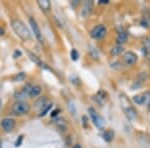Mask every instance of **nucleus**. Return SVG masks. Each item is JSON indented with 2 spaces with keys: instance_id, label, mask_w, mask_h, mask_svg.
Listing matches in <instances>:
<instances>
[{
  "instance_id": "9d476101",
  "label": "nucleus",
  "mask_w": 150,
  "mask_h": 148,
  "mask_svg": "<svg viewBox=\"0 0 150 148\" xmlns=\"http://www.w3.org/2000/svg\"><path fill=\"white\" fill-rule=\"evenodd\" d=\"M95 97H96V101H97L100 105H102V104L106 101V99H107V94H106L105 91L100 90V91H98V93L96 94Z\"/></svg>"
},
{
  "instance_id": "4be33fe9",
  "label": "nucleus",
  "mask_w": 150,
  "mask_h": 148,
  "mask_svg": "<svg viewBox=\"0 0 150 148\" xmlns=\"http://www.w3.org/2000/svg\"><path fill=\"white\" fill-rule=\"evenodd\" d=\"M149 56H150V51H149Z\"/></svg>"
},
{
  "instance_id": "6ab92c4d",
  "label": "nucleus",
  "mask_w": 150,
  "mask_h": 148,
  "mask_svg": "<svg viewBox=\"0 0 150 148\" xmlns=\"http://www.w3.org/2000/svg\"><path fill=\"white\" fill-rule=\"evenodd\" d=\"M24 78H25V74H24V73H19L17 76L15 77V80H16V81H22Z\"/></svg>"
},
{
  "instance_id": "2eb2a0df",
  "label": "nucleus",
  "mask_w": 150,
  "mask_h": 148,
  "mask_svg": "<svg viewBox=\"0 0 150 148\" xmlns=\"http://www.w3.org/2000/svg\"><path fill=\"white\" fill-rule=\"evenodd\" d=\"M133 101H134L136 104L138 105H143L145 104V97H144V94H139V95H135L133 97Z\"/></svg>"
},
{
  "instance_id": "7ed1b4c3",
  "label": "nucleus",
  "mask_w": 150,
  "mask_h": 148,
  "mask_svg": "<svg viewBox=\"0 0 150 148\" xmlns=\"http://www.w3.org/2000/svg\"><path fill=\"white\" fill-rule=\"evenodd\" d=\"M106 32H107V29L104 25L100 24V25H97L95 26L92 30H91L90 34H91V37L94 38V39H101L105 36Z\"/></svg>"
},
{
  "instance_id": "f257e3e1",
  "label": "nucleus",
  "mask_w": 150,
  "mask_h": 148,
  "mask_svg": "<svg viewBox=\"0 0 150 148\" xmlns=\"http://www.w3.org/2000/svg\"><path fill=\"white\" fill-rule=\"evenodd\" d=\"M11 26L15 33L19 37H21L24 40H29L31 38V33L29 31L27 26L24 24L22 21L18 20V19H14L11 22Z\"/></svg>"
},
{
  "instance_id": "f03ea898",
  "label": "nucleus",
  "mask_w": 150,
  "mask_h": 148,
  "mask_svg": "<svg viewBox=\"0 0 150 148\" xmlns=\"http://www.w3.org/2000/svg\"><path fill=\"white\" fill-rule=\"evenodd\" d=\"M30 110V105L25 102V101H17L13 104L11 109V112L13 115L16 116H22L27 114Z\"/></svg>"
},
{
  "instance_id": "423d86ee",
  "label": "nucleus",
  "mask_w": 150,
  "mask_h": 148,
  "mask_svg": "<svg viewBox=\"0 0 150 148\" xmlns=\"http://www.w3.org/2000/svg\"><path fill=\"white\" fill-rule=\"evenodd\" d=\"M27 95L30 97H37L39 96L42 92V88L39 85H29L25 88V90H23Z\"/></svg>"
},
{
  "instance_id": "412c9836",
  "label": "nucleus",
  "mask_w": 150,
  "mask_h": 148,
  "mask_svg": "<svg viewBox=\"0 0 150 148\" xmlns=\"http://www.w3.org/2000/svg\"><path fill=\"white\" fill-rule=\"evenodd\" d=\"M72 148H82V147H81V145H80V144H75Z\"/></svg>"
},
{
  "instance_id": "dca6fc26",
  "label": "nucleus",
  "mask_w": 150,
  "mask_h": 148,
  "mask_svg": "<svg viewBox=\"0 0 150 148\" xmlns=\"http://www.w3.org/2000/svg\"><path fill=\"white\" fill-rule=\"evenodd\" d=\"M51 108H52V104L51 103H50V104H46V105L44 106V108L42 109V111H41L40 116H45L48 112H49V110Z\"/></svg>"
},
{
  "instance_id": "6e6552de",
  "label": "nucleus",
  "mask_w": 150,
  "mask_h": 148,
  "mask_svg": "<svg viewBox=\"0 0 150 148\" xmlns=\"http://www.w3.org/2000/svg\"><path fill=\"white\" fill-rule=\"evenodd\" d=\"M123 60H124L125 64L131 66V65H134L137 62V55L132 51H128L123 56Z\"/></svg>"
},
{
  "instance_id": "4468645a",
  "label": "nucleus",
  "mask_w": 150,
  "mask_h": 148,
  "mask_svg": "<svg viewBox=\"0 0 150 148\" xmlns=\"http://www.w3.org/2000/svg\"><path fill=\"white\" fill-rule=\"evenodd\" d=\"M124 51V49H123V47L122 46H120V45H116L114 46V47L111 49V51L110 53L113 55V56H118V55H120L121 53Z\"/></svg>"
},
{
  "instance_id": "5701e85b",
  "label": "nucleus",
  "mask_w": 150,
  "mask_h": 148,
  "mask_svg": "<svg viewBox=\"0 0 150 148\" xmlns=\"http://www.w3.org/2000/svg\"><path fill=\"white\" fill-rule=\"evenodd\" d=\"M0 148H1V147H0Z\"/></svg>"
},
{
  "instance_id": "1a4fd4ad",
  "label": "nucleus",
  "mask_w": 150,
  "mask_h": 148,
  "mask_svg": "<svg viewBox=\"0 0 150 148\" xmlns=\"http://www.w3.org/2000/svg\"><path fill=\"white\" fill-rule=\"evenodd\" d=\"M128 39V34L125 31H122V32H119L117 35V38H116V41H117V44L121 46L122 44H125L127 42Z\"/></svg>"
},
{
  "instance_id": "f3484780",
  "label": "nucleus",
  "mask_w": 150,
  "mask_h": 148,
  "mask_svg": "<svg viewBox=\"0 0 150 148\" xmlns=\"http://www.w3.org/2000/svg\"><path fill=\"white\" fill-rule=\"evenodd\" d=\"M78 57H79V54H78V52H77V50L76 49H72L71 50V58L73 60H77L78 59Z\"/></svg>"
},
{
  "instance_id": "f8f14e48",
  "label": "nucleus",
  "mask_w": 150,
  "mask_h": 148,
  "mask_svg": "<svg viewBox=\"0 0 150 148\" xmlns=\"http://www.w3.org/2000/svg\"><path fill=\"white\" fill-rule=\"evenodd\" d=\"M37 3L40 8L43 9L44 11H48L50 9V7H51V3H50V1H48V0H39Z\"/></svg>"
},
{
  "instance_id": "39448f33",
  "label": "nucleus",
  "mask_w": 150,
  "mask_h": 148,
  "mask_svg": "<svg viewBox=\"0 0 150 148\" xmlns=\"http://www.w3.org/2000/svg\"><path fill=\"white\" fill-rule=\"evenodd\" d=\"M29 24H30V27L32 29V33L34 34L35 37L37 38V40L39 41V42H42V34H41L39 26H38L36 20L33 17L29 18Z\"/></svg>"
},
{
  "instance_id": "ddd939ff",
  "label": "nucleus",
  "mask_w": 150,
  "mask_h": 148,
  "mask_svg": "<svg viewBox=\"0 0 150 148\" xmlns=\"http://www.w3.org/2000/svg\"><path fill=\"white\" fill-rule=\"evenodd\" d=\"M91 9H92V2H86L85 5L83 6V9H82V15L84 17L88 16L91 12Z\"/></svg>"
},
{
  "instance_id": "9b49d317",
  "label": "nucleus",
  "mask_w": 150,
  "mask_h": 148,
  "mask_svg": "<svg viewBox=\"0 0 150 148\" xmlns=\"http://www.w3.org/2000/svg\"><path fill=\"white\" fill-rule=\"evenodd\" d=\"M103 139L105 140L106 142H110L113 140V138H114V132H113L112 130L108 129V130H105L103 132Z\"/></svg>"
},
{
  "instance_id": "aec40b11",
  "label": "nucleus",
  "mask_w": 150,
  "mask_h": 148,
  "mask_svg": "<svg viewBox=\"0 0 150 148\" xmlns=\"http://www.w3.org/2000/svg\"><path fill=\"white\" fill-rule=\"evenodd\" d=\"M22 139H23V136L21 135V136H19L18 138V140L15 142V146L16 147H18V146H20V144H21V142H22Z\"/></svg>"
},
{
  "instance_id": "0eeeda50",
  "label": "nucleus",
  "mask_w": 150,
  "mask_h": 148,
  "mask_svg": "<svg viewBox=\"0 0 150 148\" xmlns=\"http://www.w3.org/2000/svg\"><path fill=\"white\" fill-rule=\"evenodd\" d=\"M15 120L12 119V118H4L1 121V127L6 132H10V131L13 130L14 127H15Z\"/></svg>"
},
{
  "instance_id": "20e7f679",
  "label": "nucleus",
  "mask_w": 150,
  "mask_h": 148,
  "mask_svg": "<svg viewBox=\"0 0 150 148\" xmlns=\"http://www.w3.org/2000/svg\"><path fill=\"white\" fill-rule=\"evenodd\" d=\"M88 112H89V115H90L91 119H92L93 123L95 124L96 127L102 128L103 125H104V120H103V118L101 117V116L99 115L97 112H96L95 109H94V108H89Z\"/></svg>"
},
{
  "instance_id": "a211bd4d",
  "label": "nucleus",
  "mask_w": 150,
  "mask_h": 148,
  "mask_svg": "<svg viewBox=\"0 0 150 148\" xmlns=\"http://www.w3.org/2000/svg\"><path fill=\"white\" fill-rule=\"evenodd\" d=\"M144 97H145V104L150 105V93H149V92L144 93Z\"/></svg>"
}]
</instances>
